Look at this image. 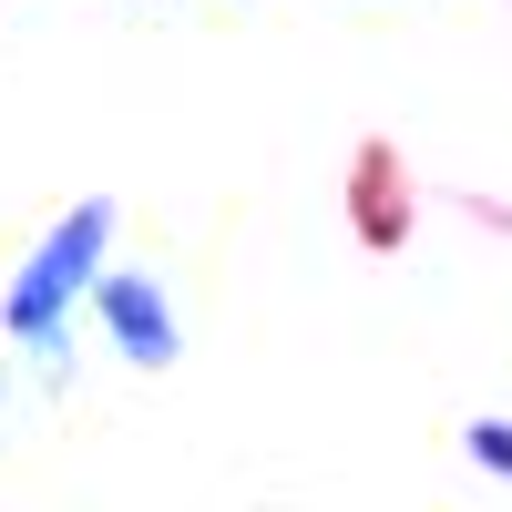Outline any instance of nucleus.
<instances>
[{"mask_svg": "<svg viewBox=\"0 0 512 512\" xmlns=\"http://www.w3.org/2000/svg\"><path fill=\"white\" fill-rule=\"evenodd\" d=\"M103 236H113V205H103V195L72 205V216L41 236V256H31L21 287H11V328H21V338H41V349L62 338V308H72V297L93 287V267H103Z\"/></svg>", "mask_w": 512, "mask_h": 512, "instance_id": "nucleus-1", "label": "nucleus"}, {"mask_svg": "<svg viewBox=\"0 0 512 512\" xmlns=\"http://www.w3.org/2000/svg\"><path fill=\"white\" fill-rule=\"evenodd\" d=\"M93 308H103V328L123 338L134 369H175V308H164L154 277H103L93 267Z\"/></svg>", "mask_w": 512, "mask_h": 512, "instance_id": "nucleus-2", "label": "nucleus"}, {"mask_svg": "<svg viewBox=\"0 0 512 512\" xmlns=\"http://www.w3.org/2000/svg\"><path fill=\"white\" fill-rule=\"evenodd\" d=\"M461 441H472V461H482V472H512V420H472Z\"/></svg>", "mask_w": 512, "mask_h": 512, "instance_id": "nucleus-3", "label": "nucleus"}]
</instances>
